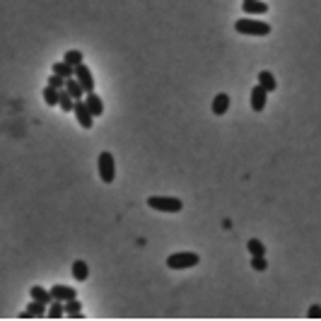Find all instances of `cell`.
I'll return each instance as SVG.
<instances>
[{"mask_svg":"<svg viewBox=\"0 0 321 321\" xmlns=\"http://www.w3.org/2000/svg\"><path fill=\"white\" fill-rule=\"evenodd\" d=\"M65 316H70V319H83V304L77 302V300H70V302H65Z\"/></svg>","mask_w":321,"mask_h":321,"instance_id":"18","label":"cell"},{"mask_svg":"<svg viewBox=\"0 0 321 321\" xmlns=\"http://www.w3.org/2000/svg\"><path fill=\"white\" fill-rule=\"evenodd\" d=\"M65 80H68V77H63V75L51 73V77H48V85H51V87H56V90H63V87H65Z\"/></svg>","mask_w":321,"mask_h":321,"instance_id":"24","label":"cell"},{"mask_svg":"<svg viewBox=\"0 0 321 321\" xmlns=\"http://www.w3.org/2000/svg\"><path fill=\"white\" fill-rule=\"evenodd\" d=\"M247 249H249L251 256H266V247H263V242H258V239H249Z\"/></svg>","mask_w":321,"mask_h":321,"instance_id":"22","label":"cell"},{"mask_svg":"<svg viewBox=\"0 0 321 321\" xmlns=\"http://www.w3.org/2000/svg\"><path fill=\"white\" fill-rule=\"evenodd\" d=\"M48 316H51V319H61V316H65V302L54 300V302L48 304Z\"/></svg>","mask_w":321,"mask_h":321,"instance_id":"21","label":"cell"},{"mask_svg":"<svg viewBox=\"0 0 321 321\" xmlns=\"http://www.w3.org/2000/svg\"><path fill=\"white\" fill-rule=\"evenodd\" d=\"M85 101H87V106H90V111L99 119L101 114H104V101H101V97L97 94V92H87L85 94Z\"/></svg>","mask_w":321,"mask_h":321,"instance_id":"11","label":"cell"},{"mask_svg":"<svg viewBox=\"0 0 321 321\" xmlns=\"http://www.w3.org/2000/svg\"><path fill=\"white\" fill-rule=\"evenodd\" d=\"M307 316H309V319H321V307L319 304H312L309 312H307Z\"/></svg>","mask_w":321,"mask_h":321,"instance_id":"26","label":"cell"},{"mask_svg":"<svg viewBox=\"0 0 321 321\" xmlns=\"http://www.w3.org/2000/svg\"><path fill=\"white\" fill-rule=\"evenodd\" d=\"M58 99H61V90H56L51 85H46L44 87V101L48 106H58Z\"/></svg>","mask_w":321,"mask_h":321,"instance_id":"19","label":"cell"},{"mask_svg":"<svg viewBox=\"0 0 321 321\" xmlns=\"http://www.w3.org/2000/svg\"><path fill=\"white\" fill-rule=\"evenodd\" d=\"M201 263V256L196 251H176L167 256V266L172 271H183V268H193Z\"/></svg>","mask_w":321,"mask_h":321,"instance_id":"3","label":"cell"},{"mask_svg":"<svg viewBox=\"0 0 321 321\" xmlns=\"http://www.w3.org/2000/svg\"><path fill=\"white\" fill-rule=\"evenodd\" d=\"M242 12H249V15H263V12H268V5L263 3V0H244Z\"/></svg>","mask_w":321,"mask_h":321,"instance_id":"13","label":"cell"},{"mask_svg":"<svg viewBox=\"0 0 321 321\" xmlns=\"http://www.w3.org/2000/svg\"><path fill=\"white\" fill-rule=\"evenodd\" d=\"M65 90L73 94V99H75V101L83 99L85 94H87V92H85V87L80 85V80H77V77H68V80H65Z\"/></svg>","mask_w":321,"mask_h":321,"instance_id":"14","label":"cell"},{"mask_svg":"<svg viewBox=\"0 0 321 321\" xmlns=\"http://www.w3.org/2000/svg\"><path fill=\"white\" fill-rule=\"evenodd\" d=\"M58 106H61V111H73L75 109V99H73V94L65 90H61V99H58Z\"/></svg>","mask_w":321,"mask_h":321,"instance_id":"20","label":"cell"},{"mask_svg":"<svg viewBox=\"0 0 321 321\" xmlns=\"http://www.w3.org/2000/svg\"><path fill=\"white\" fill-rule=\"evenodd\" d=\"M229 106H232V99H229V94L220 92V94H215V97H212V114H215V116H222V114H227Z\"/></svg>","mask_w":321,"mask_h":321,"instance_id":"10","label":"cell"},{"mask_svg":"<svg viewBox=\"0 0 321 321\" xmlns=\"http://www.w3.org/2000/svg\"><path fill=\"white\" fill-rule=\"evenodd\" d=\"M75 77L80 80V85L85 87V92H94V77H92V70L85 63H80L75 68Z\"/></svg>","mask_w":321,"mask_h":321,"instance_id":"7","label":"cell"},{"mask_svg":"<svg viewBox=\"0 0 321 321\" xmlns=\"http://www.w3.org/2000/svg\"><path fill=\"white\" fill-rule=\"evenodd\" d=\"M29 297H32V300H37V302H41V304H51V302H54L51 290H46V287H41V285L29 287Z\"/></svg>","mask_w":321,"mask_h":321,"instance_id":"12","label":"cell"},{"mask_svg":"<svg viewBox=\"0 0 321 321\" xmlns=\"http://www.w3.org/2000/svg\"><path fill=\"white\" fill-rule=\"evenodd\" d=\"M51 73H58V75H63V77H75V65H70L68 61H61V63L56 61Z\"/></svg>","mask_w":321,"mask_h":321,"instance_id":"17","label":"cell"},{"mask_svg":"<svg viewBox=\"0 0 321 321\" xmlns=\"http://www.w3.org/2000/svg\"><path fill=\"white\" fill-rule=\"evenodd\" d=\"M97 172H99V179L104 183H114V179H116V159H114V155L111 152H99V157H97Z\"/></svg>","mask_w":321,"mask_h":321,"instance_id":"4","label":"cell"},{"mask_svg":"<svg viewBox=\"0 0 321 321\" xmlns=\"http://www.w3.org/2000/svg\"><path fill=\"white\" fill-rule=\"evenodd\" d=\"M234 32L239 34H247V37H268L271 34V24L263 19H254V17H242L234 22Z\"/></svg>","mask_w":321,"mask_h":321,"instance_id":"1","label":"cell"},{"mask_svg":"<svg viewBox=\"0 0 321 321\" xmlns=\"http://www.w3.org/2000/svg\"><path fill=\"white\" fill-rule=\"evenodd\" d=\"M63 61H68L70 65H75V68H77L80 63H85V56H83V51H65Z\"/></svg>","mask_w":321,"mask_h":321,"instance_id":"23","label":"cell"},{"mask_svg":"<svg viewBox=\"0 0 321 321\" xmlns=\"http://www.w3.org/2000/svg\"><path fill=\"white\" fill-rule=\"evenodd\" d=\"M258 85H261V87H266L268 92L278 90V80H275L273 73H268V70H261V73H258Z\"/></svg>","mask_w":321,"mask_h":321,"instance_id":"15","label":"cell"},{"mask_svg":"<svg viewBox=\"0 0 321 321\" xmlns=\"http://www.w3.org/2000/svg\"><path fill=\"white\" fill-rule=\"evenodd\" d=\"M73 278L77 280V283H85V280L90 278V268H87L85 261H75L73 263Z\"/></svg>","mask_w":321,"mask_h":321,"instance_id":"16","label":"cell"},{"mask_svg":"<svg viewBox=\"0 0 321 321\" xmlns=\"http://www.w3.org/2000/svg\"><path fill=\"white\" fill-rule=\"evenodd\" d=\"M147 205L152 210H159V212H181L183 210V201L176 198V196H150L147 198Z\"/></svg>","mask_w":321,"mask_h":321,"instance_id":"2","label":"cell"},{"mask_svg":"<svg viewBox=\"0 0 321 321\" xmlns=\"http://www.w3.org/2000/svg\"><path fill=\"white\" fill-rule=\"evenodd\" d=\"M266 101H268V90L266 87H261V85H256V87L251 90V109L263 111L266 109Z\"/></svg>","mask_w":321,"mask_h":321,"instance_id":"8","label":"cell"},{"mask_svg":"<svg viewBox=\"0 0 321 321\" xmlns=\"http://www.w3.org/2000/svg\"><path fill=\"white\" fill-rule=\"evenodd\" d=\"M44 307H46V304L32 300V302L27 304V309H24V312H19V319H41V316H48V312H46Z\"/></svg>","mask_w":321,"mask_h":321,"instance_id":"9","label":"cell"},{"mask_svg":"<svg viewBox=\"0 0 321 321\" xmlns=\"http://www.w3.org/2000/svg\"><path fill=\"white\" fill-rule=\"evenodd\" d=\"M51 295H54V300H61V302L77 300V290L70 287V285H58V283H56L54 287H51Z\"/></svg>","mask_w":321,"mask_h":321,"instance_id":"6","label":"cell"},{"mask_svg":"<svg viewBox=\"0 0 321 321\" xmlns=\"http://www.w3.org/2000/svg\"><path fill=\"white\" fill-rule=\"evenodd\" d=\"M73 114H75V119H77V123L83 126L85 130H90L92 126H94V114L90 111V106H87V101L85 99H77L75 101V109H73Z\"/></svg>","mask_w":321,"mask_h":321,"instance_id":"5","label":"cell"},{"mask_svg":"<svg viewBox=\"0 0 321 321\" xmlns=\"http://www.w3.org/2000/svg\"><path fill=\"white\" fill-rule=\"evenodd\" d=\"M251 268H254V271H266L268 268L266 256H251Z\"/></svg>","mask_w":321,"mask_h":321,"instance_id":"25","label":"cell"}]
</instances>
